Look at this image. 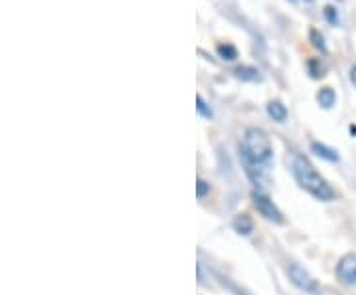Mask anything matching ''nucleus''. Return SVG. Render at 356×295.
Listing matches in <instances>:
<instances>
[{"label":"nucleus","mask_w":356,"mask_h":295,"mask_svg":"<svg viewBox=\"0 0 356 295\" xmlns=\"http://www.w3.org/2000/svg\"><path fill=\"white\" fill-rule=\"evenodd\" d=\"M273 159V145L266 129L248 127L240 145V161L254 184H264L267 165Z\"/></svg>","instance_id":"obj_1"},{"label":"nucleus","mask_w":356,"mask_h":295,"mask_svg":"<svg viewBox=\"0 0 356 295\" xmlns=\"http://www.w3.org/2000/svg\"><path fill=\"white\" fill-rule=\"evenodd\" d=\"M291 173L297 184L309 193L313 198L317 200H323V202H329V200H334L337 193L332 191V186L318 175V170L313 165L311 161L307 159L305 154L301 153H293L291 154Z\"/></svg>","instance_id":"obj_2"},{"label":"nucleus","mask_w":356,"mask_h":295,"mask_svg":"<svg viewBox=\"0 0 356 295\" xmlns=\"http://www.w3.org/2000/svg\"><path fill=\"white\" fill-rule=\"evenodd\" d=\"M287 276H289V280H291L293 285H295L297 289L305 292V294L318 295V292H321L317 280H315L305 268H301L299 264H291V266L287 268Z\"/></svg>","instance_id":"obj_3"},{"label":"nucleus","mask_w":356,"mask_h":295,"mask_svg":"<svg viewBox=\"0 0 356 295\" xmlns=\"http://www.w3.org/2000/svg\"><path fill=\"white\" fill-rule=\"evenodd\" d=\"M252 200H254L255 210L259 212V216H264V218L269 220V222H273V224H283V222H285L281 210L273 205V200H271L267 194H264L261 191H254V193H252Z\"/></svg>","instance_id":"obj_4"},{"label":"nucleus","mask_w":356,"mask_h":295,"mask_svg":"<svg viewBox=\"0 0 356 295\" xmlns=\"http://www.w3.org/2000/svg\"><path fill=\"white\" fill-rule=\"evenodd\" d=\"M337 278L344 285H356V254H346L339 260Z\"/></svg>","instance_id":"obj_5"},{"label":"nucleus","mask_w":356,"mask_h":295,"mask_svg":"<svg viewBox=\"0 0 356 295\" xmlns=\"http://www.w3.org/2000/svg\"><path fill=\"white\" fill-rule=\"evenodd\" d=\"M267 115L271 117L273 121H277V123H283V121H287L289 111H287V107L283 105V102H280V99H271V102L267 103Z\"/></svg>","instance_id":"obj_6"},{"label":"nucleus","mask_w":356,"mask_h":295,"mask_svg":"<svg viewBox=\"0 0 356 295\" xmlns=\"http://www.w3.org/2000/svg\"><path fill=\"white\" fill-rule=\"evenodd\" d=\"M311 151L321 157V159H325V161H329V163H339V153L331 149L329 145H325V143H311Z\"/></svg>","instance_id":"obj_7"},{"label":"nucleus","mask_w":356,"mask_h":295,"mask_svg":"<svg viewBox=\"0 0 356 295\" xmlns=\"http://www.w3.org/2000/svg\"><path fill=\"white\" fill-rule=\"evenodd\" d=\"M232 228L238 232L240 236H250L254 232V220L250 218L248 214H238L236 218L232 220Z\"/></svg>","instance_id":"obj_8"},{"label":"nucleus","mask_w":356,"mask_h":295,"mask_svg":"<svg viewBox=\"0 0 356 295\" xmlns=\"http://www.w3.org/2000/svg\"><path fill=\"white\" fill-rule=\"evenodd\" d=\"M234 76L242 81H257L259 79V70L254 67V65H238L234 70Z\"/></svg>","instance_id":"obj_9"},{"label":"nucleus","mask_w":356,"mask_h":295,"mask_svg":"<svg viewBox=\"0 0 356 295\" xmlns=\"http://www.w3.org/2000/svg\"><path fill=\"white\" fill-rule=\"evenodd\" d=\"M317 103L323 109H331L332 105L337 103V93L332 88H321L317 91Z\"/></svg>","instance_id":"obj_10"},{"label":"nucleus","mask_w":356,"mask_h":295,"mask_svg":"<svg viewBox=\"0 0 356 295\" xmlns=\"http://www.w3.org/2000/svg\"><path fill=\"white\" fill-rule=\"evenodd\" d=\"M216 54L224 62H236L238 60V48L229 42H222L216 46Z\"/></svg>","instance_id":"obj_11"},{"label":"nucleus","mask_w":356,"mask_h":295,"mask_svg":"<svg viewBox=\"0 0 356 295\" xmlns=\"http://www.w3.org/2000/svg\"><path fill=\"white\" fill-rule=\"evenodd\" d=\"M309 40H311V44H313V48H317L321 54H327V44H325V36L321 34V30L317 28H311L309 30Z\"/></svg>","instance_id":"obj_12"},{"label":"nucleus","mask_w":356,"mask_h":295,"mask_svg":"<svg viewBox=\"0 0 356 295\" xmlns=\"http://www.w3.org/2000/svg\"><path fill=\"white\" fill-rule=\"evenodd\" d=\"M307 67H309V74H311V77H315V79L323 77L325 76V72H327V67H325V64L321 62V58H313V60H309V62H307Z\"/></svg>","instance_id":"obj_13"},{"label":"nucleus","mask_w":356,"mask_h":295,"mask_svg":"<svg viewBox=\"0 0 356 295\" xmlns=\"http://www.w3.org/2000/svg\"><path fill=\"white\" fill-rule=\"evenodd\" d=\"M323 14H325V20L331 26H339V22H341V14L337 10V6H332V4H327Z\"/></svg>","instance_id":"obj_14"},{"label":"nucleus","mask_w":356,"mask_h":295,"mask_svg":"<svg viewBox=\"0 0 356 295\" xmlns=\"http://www.w3.org/2000/svg\"><path fill=\"white\" fill-rule=\"evenodd\" d=\"M196 111L200 113L202 117H206V119H210L212 117V109H210V105L204 102L202 95H196Z\"/></svg>","instance_id":"obj_15"},{"label":"nucleus","mask_w":356,"mask_h":295,"mask_svg":"<svg viewBox=\"0 0 356 295\" xmlns=\"http://www.w3.org/2000/svg\"><path fill=\"white\" fill-rule=\"evenodd\" d=\"M208 193H210V184H208L206 180L198 179V182H196V196H198V198H204Z\"/></svg>","instance_id":"obj_16"},{"label":"nucleus","mask_w":356,"mask_h":295,"mask_svg":"<svg viewBox=\"0 0 356 295\" xmlns=\"http://www.w3.org/2000/svg\"><path fill=\"white\" fill-rule=\"evenodd\" d=\"M348 76H350V81H353V86H355V88H356V65H353V67H350Z\"/></svg>","instance_id":"obj_17"},{"label":"nucleus","mask_w":356,"mask_h":295,"mask_svg":"<svg viewBox=\"0 0 356 295\" xmlns=\"http://www.w3.org/2000/svg\"><path fill=\"white\" fill-rule=\"evenodd\" d=\"M350 133H355V135H356V125H355V127L350 125Z\"/></svg>","instance_id":"obj_18"}]
</instances>
